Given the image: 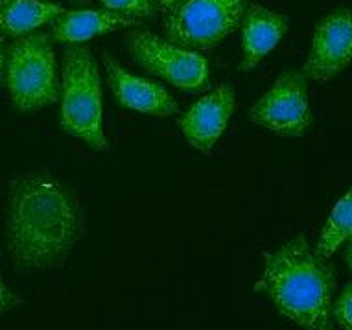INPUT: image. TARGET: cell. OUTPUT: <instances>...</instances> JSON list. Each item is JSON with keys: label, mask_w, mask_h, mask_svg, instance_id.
<instances>
[{"label": "cell", "mask_w": 352, "mask_h": 330, "mask_svg": "<svg viewBox=\"0 0 352 330\" xmlns=\"http://www.w3.org/2000/svg\"><path fill=\"white\" fill-rule=\"evenodd\" d=\"M23 297L17 296L15 292L4 283V278L0 275V314H6L10 310H15L23 305Z\"/></svg>", "instance_id": "obj_17"}, {"label": "cell", "mask_w": 352, "mask_h": 330, "mask_svg": "<svg viewBox=\"0 0 352 330\" xmlns=\"http://www.w3.org/2000/svg\"><path fill=\"white\" fill-rule=\"evenodd\" d=\"M67 8L45 0H0V34L19 39L52 23Z\"/></svg>", "instance_id": "obj_13"}, {"label": "cell", "mask_w": 352, "mask_h": 330, "mask_svg": "<svg viewBox=\"0 0 352 330\" xmlns=\"http://www.w3.org/2000/svg\"><path fill=\"white\" fill-rule=\"evenodd\" d=\"M61 113L65 133L83 140L96 151L109 150L104 131V100L96 58L85 45H69L63 54Z\"/></svg>", "instance_id": "obj_3"}, {"label": "cell", "mask_w": 352, "mask_h": 330, "mask_svg": "<svg viewBox=\"0 0 352 330\" xmlns=\"http://www.w3.org/2000/svg\"><path fill=\"white\" fill-rule=\"evenodd\" d=\"M352 65V10L340 8L316 26L302 74L316 83L334 80Z\"/></svg>", "instance_id": "obj_8"}, {"label": "cell", "mask_w": 352, "mask_h": 330, "mask_svg": "<svg viewBox=\"0 0 352 330\" xmlns=\"http://www.w3.org/2000/svg\"><path fill=\"white\" fill-rule=\"evenodd\" d=\"M102 58H104L107 80L118 104L127 109L159 116V118H166L177 113L175 100L162 85L127 72L107 52L102 54Z\"/></svg>", "instance_id": "obj_10"}, {"label": "cell", "mask_w": 352, "mask_h": 330, "mask_svg": "<svg viewBox=\"0 0 352 330\" xmlns=\"http://www.w3.org/2000/svg\"><path fill=\"white\" fill-rule=\"evenodd\" d=\"M346 250H345V261L346 264H349V267H351V272H352V238L351 240H346Z\"/></svg>", "instance_id": "obj_20"}, {"label": "cell", "mask_w": 352, "mask_h": 330, "mask_svg": "<svg viewBox=\"0 0 352 330\" xmlns=\"http://www.w3.org/2000/svg\"><path fill=\"white\" fill-rule=\"evenodd\" d=\"M352 238V186L340 197L330 210L329 218L324 221L323 231L316 245V255L321 258H330L340 245Z\"/></svg>", "instance_id": "obj_14"}, {"label": "cell", "mask_w": 352, "mask_h": 330, "mask_svg": "<svg viewBox=\"0 0 352 330\" xmlns=\"http://www.w3.org/2000/svg\"><path fill=\"white\" fill-rule=\"evenodd\" d=\"M6 83L13 107L23 113H34L58 102L61 83L52 35L34 32L15 39L6 59Z\"/></svg>", "instance_id": "obj_4"}, {"label": "cell", "mask_w": 352, "mask_h": 330, "mask_svg": "<svg viewBox=\"0 0 352 330\" xmlns=\"http://www.w3.org/2000/svg\"><path fill=\"white\" fill-rule=\"evenodd\" d=\"M289 28V17L275 13L258 4L245 10L242 21V52L243 59L238 70L248 72L277 47Z\"/></svg>", "instance_id": "obj_12"}, {"label": "cell", "mask_w": 352, "mask_h": 330, "mask_svg": "<svg viewBox=\"0 0 352 330\" xmlns=\"http://www.w3.org/2000/svg\"><path fill=\"white\" fill-rule=\"evenodd\" d=\"M249 0H183L164 19L170 43L205 52L242 26Z\"/></svg>", "instance_id": "obj_5"}, {"label": "cell", "mask_w": 352, "mask_h": 330, "mask_svg": "<svg viewBox=\"0 0 352 330\" xmlns=\"http://www.w3.org/2000/svg\"><path fill=\"white\" fill-rule=\"evenodd\" d=\"M334 270L316 255L305 234L264 256V272L254 292L270 297L284 318L305 330H334Z\"/></svg>", "instance_id": "obj_2"}, {"label": "cell", "mask_w": 352, "mask_h": 330, "mask_svg": "<svg viewBox=\"0 0 352 330\" xmlns=\"http://www.w3.org/2000/svg\"><path fill=\"white\" fill-rule=\"evenodd\" d=\"M142 21L111 10H65L52 19V39L63 45H80L118 30L139 28Z\"/></svg>", "instance_id": "obj_11"}, {"label": "cell", "mask_w": 352, "mask_h": 330, "mask_svg": "<svg viewBox=\"0 0 352 330\" xmlns=\"http://www.w3.org/2000/svg\"><path fill=\"white\" fill-rule=\"evenodd\" d=\"M70 2H74V4H80V6H85V4H89L91 0H70Z\"/></svg>", "instance_id": "obj_21"}, {"label": "cell", "mask_w": 352, "mask_h": 330, "mask_svg": "<svg viewBox=\"0 0 352 330\" xmlns=\"http://www.w3.org/2000/svg\"><path fill=\"white\" fill-rule=\"evenodd\" d=\"M234 109L236 98L232 87L219 85L186 111L179 120L181 131L192 148L208 153L226 131Z\"/></svg>", "instance_id": "obj_9"}, {"label": "cell", "mask_w": 352, "mask_h": 330, "mask_svg": "<svg viewBox=\"0 0 352 330\" xmlns=\"http://www.w3.org/2000/svg\"><path fill=\"white\" fill-rule=\"evenodd\" d=\"M332 319L343 330H352V283L343 288L338 301L332 307Z\"/></svg>", "instance_id": "obj_16"}, {"label": "cell", "mask_w": 352, "mask_h": 330, "mask_svg": "<svg viewBox=\"0 0 352 330\" xmlns=\"http://www.w3.org/2000/svg\"><path fill=\"white\" fill-rule=\"evenodd\" d=\"M4 35L0 34V83H2V78H4V69H6V47H4Z\"/></svg>", "instance_id": "obj_19"}, {"label": "cell", "mask_w": 352, "mask_h": 330, "mask_svg": "<svg viewBox=\"0 0 352 330\" xmlns=\"http://www.w3.org/2000/svg\"><path fill=\"white\" fill-rule=\"evenodd\" d=\"M124 43L135 63L175 89L199 93L208 85V63L199 52L142 30H129Z\"/></svg>", "instance_id": "obj_6"}, {"label": "cell", "mask_w": 352, "mask_h": 330, "mask_svg": "<svg viewBox=\"0 0 352 330\" xmlns=\"http://www.w3.org/2000/svg\"><path fill=\"white\" fill-rule=\"evenodd\" d=\"M100 2L105 10L131 15V17H137L140 21L150 17L155 10V0H100Z\"/></svg>", "instance_id": "obj_15"}, {"label": "cell", "mask_w": 352, "mask_h": 330, "mask_svg": "<svg viewBox=\"0 0 352 330\" xmlns=\"http://www.w3.org/2000/svg\"><path fill=\"white\" fill-rule=\"evenodd\" d=\"M157 2V12H161V13H170L173 10V8L177 6L179 2H183V0H155Z\"/></svg>", "instance_id": "obj_18"}, {"label": "cell", "mask_w": 352, "mask_h": 330, "mask_svg": "<svg viewBox=\"0 0 352 330\" xmlns=\"http://www.w3.org/2000/svg\"><path fill=\"white\" fill-rule=\"evenodd\" d=\"M249 118L280 137H302L312 128L308 80L302 72H286L256 104Z\"/></svg>", "instance_id": "obj_7"}, {"label": "cell", "mask_w": 352, "mask_h": 330, "mask_svg": "<svg viewBox=\"0 0 352 330\" xmlns=\"http://www.w3.org/2000/svg\"><path fill=\"white\" fill-rule=\"evenodd\" d=\"M85 231L74 192L48 170L19 175L6 199V242L19 270H56Z\"/></svg>", "instance_id": "obj_1"}]
</instances>
